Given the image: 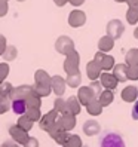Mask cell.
I'll return each instance as SVG.
<instances>
[{"label":"cell","instance_id":"6da1fadb","mask_svg":"<svg viewBox=\"0 0 138 147\" xmlns=\"http://www.w3.org/2000/svg\"><path fill=\"white\" fill-rule=\"evenodd\" d=\"M80 55L79 52L74 49L73 52H70L68 55H65V59H64V71L67 74H71V73H76V71H79L80 70Z\"/></svg>","mask_w":138,"mask_h":147},{"label":"cell","instance_id":"7a4b0ae2","mask_svg":"<svg viewBox=\"0 0 138 147\" xmlns=\"http://www.w3.org/2000/svg\"><path fill=\"white\" fill-rule=\"evenodd\" d=\"M55 51L61 55H68L70 52L74 51V42L71 37L68 36H59L55 42Z\"/></svg>","mask_w":138,"mask_h":147},{"label":"cell","instance_id":"3957f363","mask_svg":"<svg viewBox=\"0 0 138 147\" xmlns=\"http://www.w3.org/2000/svg\"><path fill=\"white\" fill-rule=\"evenodd\" d=\"M94 59L101 65V68L104 71H110V70H113V67L116 65L114 63V57H111L110 54L107 52H101V51H98V52L95 54V57H94Z\"/></svg>","mask_w":138,"mask_h":147},{"label":"cell","instance_id":"277c9868","mask_svg":"<svg viewBox=\"0 0 138 147\" xmlns=\"http://www.w3.org/2000/svg\"><path fill=\"white\" fill-rule=\"evenodd\" d=\"M9 135H11L12 140H13L15 143H18L20 146H24L25 143H27V140L30 138L28 131H25V129H22V128L18 126V125L9 126Z\"/></svg>","mask_w":138,"mask_h":147},{"label":"cell","instance_id":"5b68a950","mask_svg":"<svg viewBox=\"0 0 138 147\" xmlns=\"http://www.w3.org/2000/svg\"><path fill=\"white\" fill-rule=\"evenodd\" d=\"M101 147H126L123 138L116 132H108L102 137Z\"/></svg>","mask_w":138,"mask_h":147},{"label":"cell","instance_id":"8992f818","mask_svg":"<svg viewBox=\"0 0 138 147\" xmlns=\"http://www.w3.org/2000/svg\"><path fill=\"white\" fill-rule=\"evenodd\" d=\"M58 117H59V113H58L55 109L48 111V113H45V115L42 116V119L39 120V128L42 129V131H46L48 132L49 128L58 120Z\"/></svg>","mask_w":138,"mask_h":147},{"label":"cell","instance_id":"52a82bcc","mask_svg":"<svg viewBox=\"0 0 138 147\" xmlns=\"http://www.w3.org/2000/svg\"><path fill=\"white\" fill-rule=\"evenodd\" d=\"M106 30H107V34H108V36L113 37V39L116 40V39H119V37L123 34L125 25H123V22L120 21V20H111V21L107 22Z\"/></svg>","mask_w":138,"mask_h":147},{"label":"cell","instance_id":"ba28073f","mask_svg":"<svg viewBox=\"0 0 138 147\" xmlns=\"http://www.w3.org/2000/svg\"><path fill=\"white\" fill-rule=\"evenodd\" d=\"M86 24V13L80 9H74L70 12L68 15V25L73 28H79V27H83Z\"/></svg>","mask_w":138,"mask_h":147},{"label":"cell","instance_id":"9c48e42d","mask_svg":"<svg viewBox=\"0 0 138 147\" xmlns=\"http://www.w3.org/2000/svg\"><path fill=\"white\" fill-rule=\"evenodd\" d=\"M58 122H59V125H61V128L64 129V131L70 132L71 129L76 128V116L71 115V113H68V111H65V113L59 115Z\"/></svg>","mask_w":138,"mask_h":147},{"label":"cell","instance_id":"30bf717a","mask_svg":"<svg viewBox=\"0 0 138 147\" xmlns=\"http://www.w3.org/2000/svg\"><path fill=\"white\" fill-rule=\"evenodd\" d=\"M50 86H52V92L57 97H63L67 88V80L61 76H54L52 80H50Z\"/></svg>","mask_w":138,"mask_h":147},{"label":"cell","instance_id":"8fae6325","mask_svg":"<svg viewBox=\"0 0 138 147\" xmlns=\"http://www.w3.org/2000/svg\"><path fill=\"white\" fill-rule=\"evenodd\" d=\"M100 82L102 85V88H106V89H111V91H114L117 88V83L119 80L114 77L113 73H110V71H104V73H101L100 76Z\"/></svg>","mask_w":138,"mask_h":147},{"label":"cell","instance_id":"7c38bea8","mask_svg":"<svg viewBox=\"0 0 138 147\" xmlns=\"http://www.w3.org/2000/svg\"><path fill=\"white\" fill-rule=\"evenodd\" d=\"M34 91V88L31 85H21L13 88L12 94H11V100H25L28 95Z\"/></svg>","mask_w":138,"mask_h":147},{"label":"cell","instance_id":"4fadbf2b","mask_svg":"<svg viewBox=\"0 0 138 147\" xmlns=\"http://www.w3.org/2000/svg\"><path fill=\"white\" fill-rule=\"evenodd\" d=\"M120 97H122V100L125 102H135L138 100V88L134 85H128L122 89Z\"/></svg>","mask_w":138,"mask_h":147},{"label":"cell","instance_id":"5bb4252c","mask_svg":"<svg viewBox=\"0 0 138 147\" xmlns=\"http://www.w3.org/2000/svg\"><path fill=\"white\" fill-rule=\"evenodd\" d=\"M101 73H102V68H101V65L95 61V59H92V61H89L88 64H86V74H88V77L91 80L100 79Z\"/></svg>","mask_w":138,"mask_h":147},{"label":"cell","instance_id":"9a60e30c","mask_svg":"<svg viewBox=\"0 0 138 147\" xmlns=\"http://www.w3.org/2000/svg\"><path fill=\"white\" fill-rule=\"evenodd\" d=\"M77 98H79L82 106H86L88 102H91L95 98V95H94L91 86H82V88H79V92H77Z\"/></svg>","mask_w":138,"mask_h":147},{"label":"cell","instance_id":"2e32d148","mask_svg":"<svg viewBox=\"0 0 138 147\" xmlns=\"http://www.w3.org/2000/svg\"><path fill=\"white\" fill-rule=\"evenodd\" d=\"M83 132L88 137H95L101 132V125L97 122V120H86L83 123Z\"/></svg>","mask_w":138,"mask_h":147},{"label":"cell","instance_id":"e0dca14e","mask_svg":"<svg viewBox=\"0 0 138 147\" xmlns=\"http://www.w3.org/2000/svg\"><path fill=\"white\" fill-rule=\"evenodd\" d=\"M67 111H68V113H71V115H74V116L80 115L82 104H80L79 98H77V95H71V97L67 98Z\"/></svg>","mask_w":138,"mask_h":147},{"label":"cell","instance_id":"ac0fdd59","mask_svg":"<svg viewBox=\"0 0 138 147\" xmlns=\"http://www.w3.org/2000/svg\"><path fill=\"white\" fill-rule=\"evenodd\" d=\"M113 48H114V39L110 37L108 34L102 36V37L98 40V51H101V52H107V54H108Z\"/></svg>","mask_w":138,"mask_h":147},{"label":"cell","instance_id":"d6986e66","mask_svg":"<svg viewBox=\"0 0 138 147\" xmlns=\"http://www.w3.org/2000/svg\"><path fill=\"white\" fill-rule=\"evenodd\" d=\"M113 74L119 80V83L120 82H126L128 80V64L126 63L125 64H116L113 67Z\"/></svg>","mask_w":138,"mask_h":147},{"label":"cell","instance_id":"ffe728a7","mask_svg":"<svg viewBox=\"0 0 138 147\" xmlns=\"http://www.w3.org/2000/svg\"><path fill=\"white\" fill-rule=\"evenodd\" d=\"M85 107H86V111H88L91 116H100V115L102 113V109H104L98 98H94V100H92L91 102H88Z\"/></svg>","mask_w":138,"mask_h":147},{"label":"cell","instance_id":"44dd1931","mask_svg":"<svg viewBox=\"0 0 138 147\" xmlns=\"http://www.w3.org/2000/svg\"><path fill=\"white\" fill-rule=\"evenodd\" d=\"M50 80H52V77L48 74V71L42 70V68L34 73V83H37V85H50Z\"/></svg>","mask_w":138,"mask_h":147},{"label":"cell","instance_id":"7402d4cb","mask_svg":"<svg viewBox=\"0 0 138 147\" xmlns=\"http://www.w3.org/2000/svg\"><path fill=\"white\" fill-rule=\"evenodd\" d=\"M25 104H27V107L40 109V107H42V97H40L36 91H33L28 97L25 98Z\"/></svg>","mask_w":138,"mask_h":147},{"label":"cell","instance_id":"603a6c76","mask_svg":"<svg viewBox=\"0 0 138 147\" xmlns=\"http://www.w3.org/2000/svg\"><path fill=\"white\" fill-rule=\"evenodd\" d=\"M98 100H100V102L102 104V107H107V106H110L111 102H113L114 94H113V91H111V89H104V91L101 92V95L98 97Z\"/></svg>","mask_w":138,"mask_h":147},{"label":"cell","instance_id":"cb8c5ba5","mask_svg":"<svg viewBox=\"0 0 138 147\" xmlns=\"http://www.w3.org/2000/svg\"><path fill=\"white\" fill-rule=\"evenodd\" d=\"M67 86L70 88H79V85L82 82V74H80V70L76 71V73H71V74H67Z\"/></svg>","mask_w":138,"mask_h":147},{"label":"cell","instance_id":"d4e9b609","mask_svg":"<svg viewBox=\"0 0 138 147\" xmlns=\"http://www.w3.org/2000/svg\"><path fill=\"white\" fill-rule=\"evenodd\" d=\"M125 63L128 65H137L138 67V48L129 49L125 55Z\"/></svg>","mask_w":138,"mask_h":147},{"label":"cell","instance_id":"484cf974","mask_svg":"<svg viewBox=\"0 0 138 147\" xmlns=\"http://www.w3.org/2000/svg\"><path fill=\"white\" fill-rule=\"evenodd\" d=\"M16 125L18 126H21L22 129H25V131H31V128H33V125H34V122L27 116V115H20V117H18V120H16Z\"/></svg>","mask_w":138,"mask_h":147},{"label":"cell","instance_id":"4316f807","mask_svg":"<svg viewBox=\"0 0 138 147\" xmlns=\"http://www.w3.org/2000/svg\"><path fill=\"white\" fill-rule=\"evenodd\" d=\"M15 115H24L27 111V104H25V100H12V107Z\"/></svg>","mask_w":138,"mask_h":147},{"label":"cell","instance_id":"83f0119b","mask_svg":"<svg viewBox=\"0 0 138 147\" xmlns=\"http://www.w3.org/2000/svg\"><path fill=\"white\" fill-rule=\"evenodd\" d=\"M16 55H18V51H16V48L13 45H7L6 49H5V52L2 54V57H3V59L6 63L13 61V59L16 58Z\"/></svg>","mask_w":138,"mask_h":147},{"label":"cell","instance_id":"f1b7e54d","mask_svg":"<svg viewBox=\"0 0 138 147\" xmlns=\"http://www.w3.org/2000/svg\"><path fill=\"white\" fill-rule=\"evenodd\" d=\"M33 88H34V91H36L42 98L43 97H49L50 92H52V86H50V85H37V83H34Z\"/></svg>","mask_w":138,"mask_h":147},{"label":"cell","instance_id":"f546056e","mask_svg":"<svg viewBox=\"0 0 138 147\" xmlns=\"http://www.w3.org/2000/svg\"><path fill=\"white\" fill-rule=\"evenodd\" d=\"M83 143H82V138L79 135L76 134H71L70 137H68V140L65 141V144L63 147H82Z\"/></svg>","mask_w":138,"mask_h":147},{"label":"cell","instance_id":"4dcf8cb0","mask_svg":"<svg viewBox=\"0 0 138 147\" xmlns=\"http://www.w3.org/2000/svg\"><path fill=\"white\" fill-rule=\"evenodd\" d=\"M54 109L58 111L59 115L65 113V111H67V100H64L63 97L55 98V101H54Z\"/></svg>","mask_w":138,"mask_h":147},{"label":"cell","instance_id":"1f68e13d","mask_svg":"<svg viewBox=\"0 0 138 147\" xmlns=\"http://www.w3.org/2000/svg\"><path fill=\"white\" fill-rule=\"evenodd\" d=\"M25 115H27L33 122H39L42 119V111L40 109H34V107H27V111H25Z\"/></svg>","mask_w":138,"mask_h":147},{"label":"cell","instance_id":"d6a6232c","mask_svg":"<svg viewBox=\"0 0 138 147\" xmlns=\"http://www.w3.org/2000/svg\"><path fill=\"white\" fill-rule=\"evenodd\" d=\"M13 91V85L9 83V82H3L0 83V97H9L11 98V94Z\"/></svg>","mask_w":138,"mask_h":147},{"label":"cell","instance_id":"836d02e7","mask_svg":"<svg viewBox=\"0 0 138 147\" xmlns=\"http://www.w3.org/2000/svg\"><path fill=\"white\" fill-rule=\"evenodd\" d=\"M126 21H128V24H131V25H137L138 24V11L128 7V11H126Z\"/></svg>","mask_w":138,"mask_h":147},{"label":"cell","instance_id":"e575fe53","mask_svg":"<svg viewBox=\"0 0 138 147\" xmlns=\"http://www.w3.org/2000/svg\"><path fill=\"white\" fill-rule=\"evenodd\" d=\"M12 107V100L9 97H0V115H5Z\"/></svg>","mask_w":138,"mask_h":147},{"label":"cell","instance_id":"d590c367","mask_svg":"<svg viewBox=\"0 0 138 147\" xmlns=\"http://www.w3.org/2000/svg\"><path fill=\"white\" fill-rule=\"evenodd\" d=\"M11 67L7 63H0V83H3L6 80V77L9 76Z\"/></svg>","mask_w":138,"mask_h":147},{"label":"cell","instance_id":"8d00e7d4","mask_svg":"<svg viewBox=\"0 0 138 147\" xmlns=\"http://www.w3.org/2000/svg\"><path fill=\"white\" fill-rule=\"evenodd\" d=\"M70 135H71V134L68 132V131H64V129H63V131L59 132V134L54 138V140H55L59 146H64V144H65V141L68 140V137H70Z\"/></svg>","mask_w":138,"mask_h":147},{"label":"cell","instance_id":"74e56055","mask_svg":"<svg viewBox=\"0 0 138 147\" xmlns=\"http://www.w3.org/2000/svg\"><path fill=\"white\" fill-rule=\"evenodd\" d=\"M89 86H91V89H92L94 95H95V98H98L100 95H101V92H102V85H101V82H98V80H92Z\"/></svg>","mask_w":138,"mask_h":147},{"label":"cell","instance_id":"f35d334b","mask_svg":"<svg viewBox=\"0 0 138 147\" xmlns=\"http://www.w3.org/2000/svg\"><path fill=\"white\" fill-rule=\"evenodd\" d=\"M63 131V128H61V125H59V122H58V120H57V122L52 125V126H50L49 128V131H48V134H49V137L50 138H52V140H54V138L59 134V132H61Z\"/></svg>","mask_w":138,"mask_h":147},{"label":"cell","instance_id":"ab89813d","mask_svg":"<svg viewBox=\"0 0 138 147\" xmlns=\"http://www.w3.org/2000/svg\"><path fill=\"white\" fill-rule=\"evenodd\" d=\"M128 79L138 80V67L137 65H128Z\"/></svg>","mask_w":138,"mask_h":147},{"label":"cell","instance_id":"60d3db41","mask_svg":"<svg viewBox=\"0 0 138 147\" xmlns=\"http://www.w3.org/2000/svg\"><path fill=\"white\" fill-rule=\"evenodd\" d=\"M7 11H9V2L0 0V18H3V16L7 13Z\"/></svg>","mask_w":138,"mask_h":147},{"label":"cell","instance_id":"b9f144b4","mask_svg":"<svg viewBox=\"0 0 138 147\" xmlns=\"http://www.w3.org/2000/svg\"><path fill=\"white\" fill-rule=\"evenodd\" d=\"M40 144H39V140L36 137H30L28 140H27V143H25L22 147H39Z\"/></svg>","mask_w":138,"mask_h":147},{"label":"cell","instance_id":"7bdbcfd3","mask_svg":"<svg viewBox=\"0 0 138 147\" xmlns=\"http://www.w3.org/2000/svg\"><path fill=\"white\" fill-rule=\"evenodd\" d=\"M7 46V42H6V37L3 36V34H0V55H2L5 52V49Z\"/></svg>","mask_w":138,"mask_h":147},{"label":"cell","instance_id":"ee69618b","mask_svg":"<svg viewBox=\"0 0 138 147\" xmlns=\"http://www.w3.org/2000/svg\"><path fill=\"white\" fill-rule=\"evenodd\" d=\"M0 147H21V146H20L18 143H15L13 140H7V141H5Z\"/></svg>","mask_w":138,"mask_h":147},{"label":"cell","instance_id":"f6af8a7d","mask_svg":"<svg viewBox=\"0 0 138 147\" xmlns=\"http://www.w3.org/2000/svg\"><path fill=\"white\" fill-rule=\"evenodd\" d=\"M126 3H128V7L138 11V0H126Z\"/></svg>","mask_w":138,"mask_h":147},{"label":"cell","instance_id":"bcb514c9","mask_svg":"<svg viewBox=\"0 0 138 147\" xmlns=\"http://www.w3.org/2000/svg\"><path fill=\"white\" fill-rule=\"evenodd\" d=\"M132 119L138 120V101L134 102V107H132Z\"/></svg>","mask_w":138,"mask_h":147},{"label":"cell","instance_id":"7dc6e473","mask_svg":"<svg viewBox=\"0 0 138 147\" xmlns=\"http://www.w3.org/2000/svg\"><path fill=\"white\" fill-rule=\"evenodd\" d=\"M68 3L73 6H82L85 3V0H68Z\"/></svg>","mask_w":138,"mask_h":147},{"label":"cell","instance_id":"c3c4849f","mask_svg":"<svg viewBox=\"0 0 138 147\" xmlns=\"http://www.w3.org/2000/svg\"><path fill=\"white\" fill-rule=\"evenodd\" d=\"M54 3H55L58 7H63L64 5H67V3H68V0H54Z\"/></svg>","mask_w":138,"mask_h":147},{"label":"cell","instance_id":"681fc988","mask_svg":"<svg viewBox=\"0 0 138 147\" xmlns=\"http://www.w3.org/2000/svg\"><path fill=\"white\" fill-rule=\"evenodd\" d=\"M134 37L138 40V27H135V30H134Z\"/></svg>","mask_w":138,"mask_h":147},{"label":"cell","instance_id":"f907efd6","mask_svg":"<svg viewBox=\"0 0 138 147\" xmlns=\"http://www.w3.org/2000/svg\"><path fill=\"white\" fill-rule=\"evenodd\" d=\"M114 2H119V3H123V2H126V0H114Z\"/></svg>","mask_w":138,"mask_h":147},{"label":"cell","instance_id":"816d5d0a","mask_svg":"<svg viewBox=\"0 0 138 147\" xmlns=\"http://www.w3.org/2000/svg\"><path fill=\"white\" fill-rule=\"evenodd\" d=\"M16 2H20V3H21V2H25V0H16Z\"/></svg>","mask_w":138,"mask_h":147},{"label":"cell","instance_id":"f5cc1de1","mask_svg":"<svg viewBox=\"0 0 138 147\" xmlns=\"http://www.w3.org/2000/svg\"><path fill=\"white\" fill-rule=\"evenodd\" d=\"M82 147H88V146H82Z\"/></svg>","mask_w":138,"mask_h":147},{"label":"cell","instance_id":"db71d44e","mask_svg":"<svg viewBox=\"0 0 138 147\" xmlns=\"http://www.w3.org/2000/svg\"><path fill=\"white\" fill-rule=\"evenodd\" d=\"M6 2H9V0H6Z\"/></svg>","mask_w":138,"mask_h":147},{"label":"cell","instance_id":"11a10c76","mask_svg":"<svg viewBox=\"0 0 138 147\" xmlns=\"http://www.w3.org/2000/svg\"><path fill=\"white\" fill-rule=\"evenodd\" d=\"M0 57H2V55H0Z\"/></svg>","mask_w":138,"mask_h":147}]
</instances>
